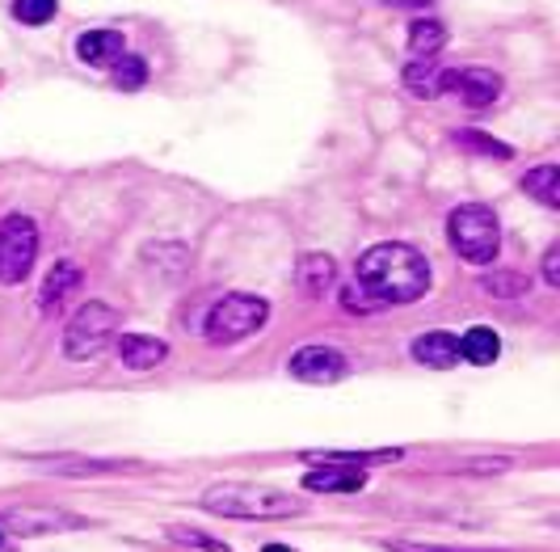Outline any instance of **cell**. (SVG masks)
Instances as JSON below:
<instances>
[{"label":"cell","instance_id":"cell-1","mask_svg":"<svg viewBox=\"0 0 560 552\" xmlns=\"http://www.w3.org/2000/svg\"><path fill=\"white\" fill-rule=\"evenodd\" d=\"M430 291V262L425 253L405 241H384L371 245L354 266V278L341 287V308L346 312H384V308H405Z\"/></svg>","mask_w":560,"mask_h":552},{"label":"cell","instance_id":"cell-2","mask_svg":"<svg viewBox=\"0 0 560 552\" xmlns=\"http://www.w3.org/2000/svg\"><path fill=\"white\" fill-rule=\"evenodd\" d=\"M202 510L224 515V519H245V524H275V519H300L304 502L275 485H253V481H220L207 485L198 497Z\"/></svg>","mask_w":560,"mask_h":552},{"label":"cell","instance_id":"cell-3","mask_svg":"<svg viewBox=\"0 0 560 552\" xmlns=\"http://www.w3.org/2000/svg\"><path fill=\"white\" fill-rule=\"evenodd\" d=\"M447 241L464 262L493 266V257L502 249V223L493 216V207H485V203H459L447 216Z\"/></svg>","mask_w":560,"mask_h":552},{"label":"cell","instance_id":"cell-4","mask_svg":"<svg viewBox=\"0 0 560 552\" xmlns=\"http://www.w3.org/2000/svg\"><path fill=\"white\" fill-rule=\"evenodd\" d=\"M270 321V304L261 296H249V291H232L224 300H215L211 312H207V342L211 346H236Z\"/></svg>","mask_w":560,"mask_h":552},{"label":"cell","instance_id":"cell-5","mask_svg":"<svg viewBox=\"0 0 560 552\" xmlns=\"http://www.w3.org/2000/svg\"><path fill=\"white\" fill-rule=\"evenodd\" d=\"M118 325H122L118 308L106 304V300H89V304H81V312L68 321V330H63V355L72 363L97 359V355L110 346V337L118 333Z\"/></svg>","mask_w":560,"mask_h":552},{"label":"cell","instance_id":"cell-6","mask_svg":"<svg viewBox=\"0 0 560 552\" xmlns=\"http://www.w3.org/2000/svg\"><path fill=\"white\" fill-rule=\"evenodd\" d=\"M38 262V223L30 216H4L0 220V283L18 287Z\"/></svg>","mask_w":560,"mask_h":552},{"label":"cell","instance_id":"cell-7","mask_svg":"<svg viewBox=\"0 0 560 552\" xmlns=\"http://www.w3.org/2000/svg\"><path fill=\"white\" fill-rule=\"evenodd\" d=\"M439 97H455L468 111H489L502 97V77L493 68H443Z\"/></svg>","mask_w":560,"mask_h":552},{"label":"cell","instance_id":"cell-8","mask_svg":"<svg viewBox=\"0 0 560 552\" xmlns=\"http://www.w3.org/2000/svg\"><path fill=\"white\" fill-rule=\"evenodd\" d=\"M84 519L63 515L56 506H9L0 510V531L9 540H38V536H56V531H77Z\"/></svg>","mask_w":560,"mask_h":552},{"label":"cell","instance_id":"cell-9","mask_svg":"<svg viewBox=\"0 0 560 552\" xmlns=\"http://www.w3.org/2000/svg\"><path fill=\"white\" fill-rule=\"evenodd\" d=\"M287 371L300 384H341L350 376V359L334 346H304V350L291 355Z\"/></svg>","mask_w":560,"mask_h":552},{"label":"cell","instance_id":"cell-10","mask_svg":"<svg viewBox=\"0 0 560 552\" xmlns=\"http://www.w3.org/2000/svg\"><path fill=\"white\" fill-rule=\"evenodd\" d=\"M26 464L56 472V476H122V472L143 469L140 460H102V456H72V451H59V456H26Z\"/></svg>","mask_w":560,"mask_h":552},{"label":"cell","instance_id":"cell-11","mask_svg":"<svg viewBox=\"0 0 560 552\" xmlns=\"http://www.w3.org/2000/svg\"><path fill=\"white\" fill-rule=\"evenodd\" d=\"M77 291H81V266H77V262H56V266H51V275L43 278L38 312H43V317H56L59 308L68 304Z\"/></svg>","mask_w":560,"mask_h":552},{"label":"cell","instance_id":"cell-12","mask_svg":"<svg viewBox=\"0 0 560 552\" xmlns=\"http://www.w3.org/2000/svg\"><path fill=\"white\" fill-rule=\"evenodd\" d=\"M413 359L421 367H430V371H451L459 363V333H447V330L421 333V337H413Z\"/></svg>","mask_w":560,"mask_h":552},{"label":"cell","instance_id":"cell-13","mask_svg":"<svg viewBox=\"0 0 560 552\" xmlns=\"http://www.w3.org/2000/svg\"><path fill=\"white\" fill-rule=\"evenodd\" d=\"M77 56L89 68H114L118 59L127 56V43H122L118 30H84L77 38Z\"/></svg>","mask_w":560,"mask_h":552},{"label":"cell","instance_id":"cell-14","mask_svg":"<svg viewBox=\"0 0 560 552\" xmlns=\"http://www.w3.org/2000/svg\"><path fill=\"white\" fill-rule=\"evenodd\" d=\"M118 359L131 371H156L168 359V346L152 333H122L118 337Z\"/></svg>","mask_w":560,"mask_h":552},{"label":"cell","instance_id":"cell-15","mask_svg":"<svg viewBox=\"0 0 560 552\" xmlns=\"http://www.w3.org/2000/svg\"><path fill=\"white\" fill-rule=\"evenodd\" d=\"M295 278H300V291L308 300H325L337 287V262L329 253H304L295 266Z\"/></svg>","mask_w":560,"mask_h":552},{"label":"cell","instance_id":"cell-16","mask_svg":"<svg viewBox=\"0 0 560 552\" xmlns=\"http://www.w3.org/2000/svg\"><path fill=\"white\" fill-rule=\"evenodd\" d=\"M304 490L308 494H359V490H366V472L316 464V472H304Z\"/></svg>","mask_w":560,"mask_h":552},{"label":"cell","instance_id":"cell-17","mask_svg":"<svg viewBox=\"0 0 560 552\" xmlns=\"http://www.w3.org/2000/svg\"><path fill=\"white\" fill-rule=\"evenodd\" d=\"M143 266H152V275L161 278H182L190 266V249L182 241H156V245H143Z\"/></svg>","mask_w":560,"mask_h":552},{"label":"cell","instance_id":"cell-18","mask_svg":"<svg viewBox=\"0 0 560 552\" xmlns=\"http://www.w3.org/2000/svg\"><path fill=\"white\" fill-rule=\"evenodd\" d=\"M308 464H337V469H371V464H393L400 460L396 447H380V451H304Z\"/></svg>","mask_w":560,"mask_h":552},{"label":"cell","instance_id":"cell-19","mask_svg":"<svg viewBox=\"0 0 560 552\" xmlns=\"http://www.w3.org/2000/svg\"><path fill=\"white\" fill-rule=\"evenodd\" d=\"M459 359H468L472 367H489L502 359V337L489 325H472L468 333H459Z\"/></svg>","mask_w":560,"mask_h":552},{"label":"cell","instance_id":"cell-20","mask_svg":"<svg viewBox=\"0 0 560 552\" xmlns=\"http://www.w3.org/2000/svg\"><path fill=\"white\" fill-rule=\"evenodd\" d=\"M405 89L409 93H418V97H439V84H443V64H439V56H413L409 64H405Z\"/></svg>","mask_w":560,"mask_h":552},{"label":"cell","instance_id":"cell-21","mask_svg":"<svg viewBox=\"0 0 560 552\" xmlns=\"http://www.w3.org/2000/svg\"><path fill=\"white\" fill-rule=\"evenodd\" d=\"M523 191L532 194L535 203H544V207H560V165L544 161V165L527 169V177H523Z\"/></svg>","mask_w":560,"mask_h":552},{"label":"cell","instance_id":"cell-22","mask_svg":"<svg viewBox=\"0 0 560 552\" xmlns=\"http://www.w3.org/2000/svg\"><path fill=\"white\" fill-rule=\"evenodd\" d=\"M443 47H447V26H443V22L418 18V22L409 26V51H413V56H439Z\"/></svg>","mask_w":560,"mask_h":552},{"label":"cell","instance_id":"cell-23","mask_svg":"<svg viewBox=\"0 0 560 552\" xmlns=\"http://www.w3.org/2000/svg\"><path fill=\"white\" fill-rule=\"evenodd\" d=\"M480 287L489 291V296H498V300H518V296H527V278L518 275V271H493V275L480 278Z\"/></svg>","mask_w":560,"mask_h":552},{"label":"cell","instance_id":"cell-24","mask_svg":"<svg viewBox=\"0 0 560 552\" xmlns=\"http://www.w3.org/2000/svg\"><path fill=\"white\" fill-rule=\"evenodd\" d=\"M455 143H459L464 152H480V157H498V161H510V157H514V148H510V143H498V139L485 136V131H455Z\"/></svg>","mask_w":560,"mask_h":552},{"label":"cell","instance_id":"cell-25","mask_svg":"<svg viewBox=\"0 0 560 552\" xmlns=\"http://www.w3.org/2000/svg\"><path fill=\"white\" fill-rule=\"evenodd\" d=\"M59 0H13V18L22 26H47L56 18Z\"/></svg>","mask_w":560,"mask_h":552},{"label":"cell","instance_id":"cell-26","mask_svg":"<svg viewBox=\"0 0 560 552\" xmlns=\"http://www.w3.org/2000/svg\"><path fill=\"white\" fill-rule=\"evenodd\" d=\"M114 84L118 89H143L148 84V59H140V56H122L118 64H114Z\"/></svg>","mask_w":560,"mask_h":552},{"label":"cell","instance_id":"cell-27","mask_svg":"<svg viewBox=\"0 0 560 552\" xmlns=\"http://www.w3.org/2000/svg\"><path fill=\"white\" fill-rule=\"evenodd\" d=\"M168 536L177 540V544H186V549H198V552H228V544H220L215 536H207V531H195V527H168Z\"/></svg>","mask_w":560,"mask_h":552},{"label":"cell","instance_id":"cell-28","mask_svg":"<svg viewBox=\"0 0 560 552\" xmlns=\"http://www.w3.org/2000/svg\"><path fill=\"white\" fill-rule=\"evenodd\" d=\"M380 549H388V552H489V549H455V544H421V540H380Z\"/></svg>","mask_w":560,"mask_h":552},{"label":"cell","instance_id":"cell-29","mask_svg":"<svg viewBox=\"0 0 560 552\" xmlns=\"http://www.w3.org/2000/svg\"><path fill=\"white\" fill-rule=\"evenodd\" d=\"M505 469H510V460H464V464H455V472H468V476H498Z\"/></svg>","mask_w":560,"mask_h":552},{"label":"cell","instance_id":"cell-30","mask_svg":"<svg viewBox=\"0 0 560 552\" xmlns=\"http://www.w3.org/2000/svg\"><path fill=\"white\" fill-rule=\"evenodd\" d=\"M539 271H544V283H548V287H560V245H552L544 253V266H539Z\"/></svg>","mask_w":560,"mask_h":552},{"label":"cell","instance_id":"cell-31","mask_svg":"<svg viewBox=\"0 0 560 552\" xmlns=\"http://www.w3.org/2000/svg\"><path fill=\"white\" fill-rule=\"evenodd\" d=\"M384 4H393V9H418V4H430V0H384Z\"/></svg>","mask_w":560,"mask_h":552},{"label":"cell","instance_id":"cell-32","mask_svg":"<svg viewBox=\"0 0 560 552\" xmlns=\"http://www.w3.org/2000/svg\"><path fill=\"white\" fill-rule=\"evenodd\" d=\"M266 552H295V549H287V544H270Z\"/></svg>","mask_w":560,"mask_h":552}]
</instances>
